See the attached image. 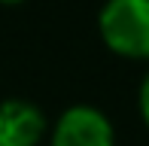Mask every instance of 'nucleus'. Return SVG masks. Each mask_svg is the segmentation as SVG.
Segmentation results:
<instances>
[{
	"instance_id": "obj_2",
	"label": "nucleus",
	"mask_w": 149,
	"mask_h": 146,
	"mask_svg": "<svg viewBox=\"0 0 149 146\" xmlns=\"http://www.w3.org/2000/svg\"><path fill=\"white\" fill-rule=\"evenodd\" d=\"M52 146H116L110 119L94 107H70L52 128Z\"/></svg>"
},
{
	"instance_id": "obj_5",
	"label": "nucleus",
	"mask_w": 149,
	"mask_h": 146,
	"mask_svg": "<svg viewBox=\"0 0 149 146\" xmlns=\"http://www.w3.org/2000/svg\"><path fill=\"white\" fill-rule=\"evenodd\" d=\"M0 3H22V0H0Z\"/></svg>"
},
{
	"instance_id": "obj_1",
	"label": "nucleus",
	"mask_w": 149,
	"mask_h": 146,
	"mask_svg": "<svg viewBox=\"0 0 149 146\" xmlns=\"http://www.w3.org/2000/svg\"><path fill=\"white\" fill-rule=\"evenodd\" d=\"M100 37L122 58H149V0H107Z\"/></svg>"
},
{
	"instance_id": "obj_4",
	"label": "nucleus",
	"mask_w": 149,
	"mask_h": 146,
	"mask_svg": "<svg viewBox=\"0 0 149 146\" xmlns=\"http://www.w3.org/2000/svg\"><path fill=\"white\" fill-rule=\"evenodd\" d=\"M140 116H143V122L149 128V73H146L143 85H140Z\"/></svg>"
},
{
	"instance_id": "obj_3",
	"label": "nucleus",
	"mask_w": 149,
	"mask_h": 146,
	"mask_svg": "<svg viewBox=\"0 0 149 146\" xmlns=\"http://www.w3.org/2000/svg\"><path fill=\"white\" fill-rule=\"evenodd\" d=\"M46 116L31 101H6L0 107V146H37L46 137Z\"/></svg>"
}]
</instances>
